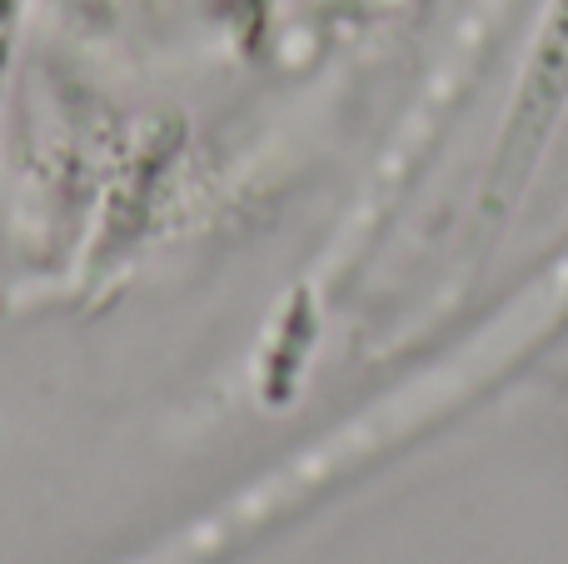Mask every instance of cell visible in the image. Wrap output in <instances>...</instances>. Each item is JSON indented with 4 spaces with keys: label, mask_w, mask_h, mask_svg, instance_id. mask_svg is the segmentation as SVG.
<instances>
[{
    "label": "cell",
    "mask_w": 568,
    "mask_h": 564,
    "mask_svg": "<svg viewBox=\"0 0 568 564\" xmlns=\"http://www.w3.org/2000/svg\"><path fill=\"white\" fill-rule=\"evenodd\" d=\"M564 315H568V255L554 260V265L539 275V285L514 305V315H504L499 330H494L474 355L454 360L434 385H419V390H404V395L379 400L374 410L354 415L349 425H339L334 435L304 445L300 455H290L284 465L270 470V475H260L250 490H240L235 500H225L210 520L180 530L175 540L155 545L135 564H220L225 555H235L240 545L270 535L280 520L300 515L304 505H314L320 495H329L334 485L354 480L359 470H374L384 455H394L399 445H409L429 420H439L449 405L469 400L479 380H489L494 370H504L529 340L549 335Z\"/></svg>",
    "instance_id": "1"
},
{
    "label": "cell",
    "mask_w": 568,
    "mask_h": 564,
    "mask_svg": "<svg viewBox=\"0 0 568 564\" xmlns=\"http://www.w3.org/2000/svg\"><path fill=\"white\" fill-rule=\"evenodd\" d=\"M568 100V0H549L539 20V36L534 50L524 60L519 90H514L509 120H504L499 150H494L489 180H484V200H479V220L484 225H499L509 220V210L519 205L524 185H529L534 165H539L544 145L554 135V120H559Z\"/></svg>",
    "instance_id": "2"
},
{
    "label": "cell",
    "mask_w": 568,
    "mask_h": 564,
    "mask_svg": "<svg viewBox=\"0 0 568 564\" xmlns=\"http://www.w3.org/2000/svg\"><path fill=\"white\" fill-rule=\"evenodd\" d=\"M26 10H30V0H0V100H6V80H10V66H16V50H20Z\"/></svg>",
    "instance_id": "3"
}]
</instances>
